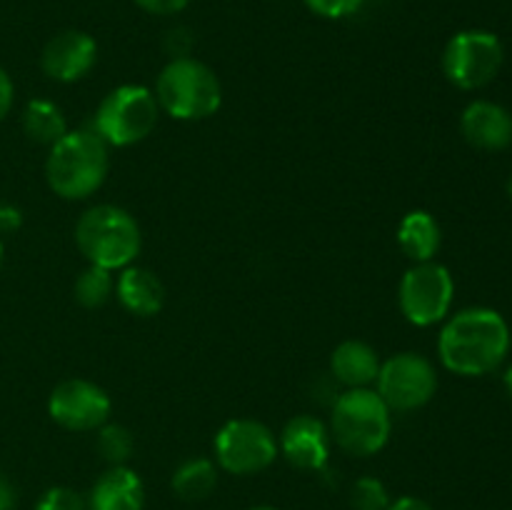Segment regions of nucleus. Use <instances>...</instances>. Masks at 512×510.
I'll list each match as a JSON object with an SVG mask.
<instances>
[{"label":"nucleus","instance_id":"1","mask_svg":"<svg viewBox=\"0 0 512 510\" xmlns=\"http://www.w3.org/2000/svg\"><path fill=\"white\" fill-rule=\"evenodd\" d=\"M510 353V328L493 308H465L445 320L438 335L440 363L455 375L478 378L503 365Z\"/></svg>","mask_w":512,"mask_h":510},{"label":"nucleus","instance_id":"2","mask_svg":"<svg viewBox=\"0 0 512 510\" xmlns=\"http://www.w3.org/2000/svg\"><path fill=\"white\" fill-rule=\"evenodd\" d=\"M110 170V148L93 128L68 130L48 148L45 180L63 200H85L103 188Z\"/></svg>","mask_w":512,"mask_h":510},{"label":"nucleus","instance_id":"3","mask_svg":"<svg viewBox=\"0 0 512 510\" xmlns=\"http://www.w3.org/2000/svg\"><path fill=\"white\" fill-rule=\"evenodd\" d=\"M330 438L355 458H370L388 445L393 410L375 388H345L330 410Z\"/></svg>","mask_w":512,"mask_h":510},{"label":"nucleus","instance_id":"4","mask_svg":"<svg viewBox=\"0 0 512 510\" xmlns=\"http://www.w3.org/2000/svg\"><path fill=\"white\" fill-rule=\"evenodd\" d=\"M75 245L88 265L115 273L135 263L143 248V233L128 210L100 203L85 210L75 223Z\"/></svg>","mask_w":512,"mask_h":510},{"label":"nucleus","instance_id":"5","mask_svg":"<svg viewBox=\"0 0 512 510\" xmlns=\"http://www.w3.org/2000/svg\"><path fill=\"white\" fill-rule=\"evenodd\" d=\"M153 93L160 113L185 123L210 118L223 105V85L215 70L190 55L170 58L163 65Z\"/></svg>","mask_w":512,"mask_h":510},{"label":"nucleus","instance_id":"6","mask_svg":"<svg viewBox=\"0 0 512 510\" xmlns=\"http://www.w3.org/2000/svg\"><path fill=\"white\" fill-rule=\"evenodd\" d=\"M158 118L160 105L153 90L138 83H125L100 100L93 130L108 143V148H130L153 133Z\"/></svg>","mask_w":512,"mask_h":510},{"label":"nucleus","instance_id":"7","mask_svg":"<svg viewBox=\"0 0 512 510\" xmlns=\"http://www.w3.org/2000/svg\"><path fill=\"white\" fill-rule=\"evenodd\" d=\"M455 300V280L450 270L438 260L413 263L405 270L398 288L400 313L418 328L443 323Z\"/></svg>","mask_w":512,"mask_h":510},{"label":"nucleus","instance_id":"8","mask_svg":"<svg viewBox=\"0 0 512 510\" xmlns=\"http://www.w3.org/2000/svg\"><path fill=\"white\" fill-rule=\"evenodd\" d=\"M213 450L215 465L233 475L263 473L280 455L273 430L253 418H233L220 425Z\"/></svg>","mask_w":512,"mask_h":510},{"label":"nucleus","instance_id":"9","mask_svg":"<svg viewBox=\"0 0 512 510\" xmlns=\"http://www.w3.org/2000/svg\"><path fill=\"white\" fill-rule=\"evenodd\" d=\"M505 63L503 43L490 30H460L443 50V73L455 88L480 90Z\"/></svg>","mask_w":512,"mask_h":510},{"label":"nucleus","instance_id":"10","mask_svg":"<svg viewBox=\"0 0 512 510\" xmlns=\"http://www.w3.org/2000/svg\"><path fill=\"white\" fill-rule=\"evenodd\" d=\"M380 398L393 413H410L435 398L438 390V370L425 355L405 350L390 355L380 363L378 380L373 385Z\"/></svg>","mask_w":512,"mask_h":510},{"label":"nucleus","instance_id":"11","mask_svg":"<svg viewBox=\"0 0 512 510\" xmlns=\"http://www.w3.org/2000/svg\"><path fill=\"white\" fill-rule=\"evenodd\" d=\"M48 413L60 428L73 433H90L105 425L113 413V400L98 383L85 378H68L53 388Z\"/></svg>","mask_w":512,"mask_h":510},{"label":"nucleus","instance_id":"12","mask_svg":"<svg viewBox=\"0 0 512 510\" xmlns=\"http://www.w3.org/2000/svg\"><path fill=\"white\" fill-rule=\"evenodd\" d=\"M98 63V43L85 30H63L45 43L40 68L55 83H78Z\"/></svg>","mask_w":512,"mask_h":510},{"label":"nucleus","instance_id":"13","mask_svg":"<svg viewBox=\"0 0 512 510\" xmlns=\"http://www.w3.org/2000/svg\"><path fill=\"white\" fill-rule=\"evenodd\" d=\"M330 430L315 415H295L278 438L280 453L300 470H323L330 460Z\"/></svg>","mask_w":512,"mask_h":510},{"label":"nucleus","instance_id":"14","mask_svg":"<svg viewBox=\"0 0 512 510\" xmlns=\"http://www.w3.org/2000/svg\"><path fill=\"white\" fill-rule=\"evenodd\" d=\"M460 133L478 150H505L512 143V115L493 100H473L460 115Z\"/></svg>","mask_w":512,"mask_h":510},{"label":"nucleus","instance_id":"15","mask_svg":"<svg viewBox=\"0 0 512 510\" xmlns=\"http://www.w3.org/2000/svg\"><path fill=\"white\" fill-rule=\"evenodd\" d=\"M145 488L128 465H110L90 490V510H143Z\"/></svg>","mask_w":512,"mask_h":510},{"label":"nucleus","instance_id":"16","mask_svg":"<svg viewBox=\"0 0 512 510\" xmlns=\"http://www.w3.org/2000/svg\"><path fill=\"white\" fill-rule=\"evenodd\" d=\"M115 298L128 313L138 315V318H150V315H158L163 310L165 285L153 270L128 265L115 278Z\"/></svg>","mask_w":512,"mask_h":510},{"label":"nucleus","instance_id":"17","mask_svg":"<svg viewBox=\"0 0 512 510\" xmlns=\"http://www.w3.org/2000/svg\"><path fill=\"white\" fill-rule=\"evenodd\" d=\"M380 355L365 340H343L330 355V373L345 388H373L380 373Z\"/></svg>","mask_w":512,"mask_h":510},{"label":"nucleus","instance_id":"18","mask_svg":"<svg viewBox=\"0 0 512 510\" xmlns=\"http://www.w3.org/2000/svg\"><path fill=\"white\" fill-rule=\"evenodd\" d=\"M395 240L413 263H425V260H435V255H438L440 245H443V230H440V223L433 213L410 210L400 220Z\"/></svg>","mask_w":512,"mask_h":510},{"label":"nucleus","instance_id":"19","mask_svg":"<svg viewBox=\"0 0 512 510\" xmlns=\"http://www.w3.org/2000/svg\"><path fill=\"white\" fill-rule=\"evenodd\" d=\"M23 133L38 145H55L68 133V120L58 103L45 98H35L23 110Z\"/></svg>","mask_w":512,"mask_h":510},{"label":"nucleus","instance_id":"20","mask_svg":"<svg viewBox=\"0 0 512 510\" xmlns=\"http://www.w3.org/2000/svg\"><path fill=\"white\" fill-rule=\"evenodd\" d=\"M170 485L180 500H188V503L205 500L218 485V465L210 458L185 460L175 468Z\"/></svg>","mask_w":512,"mask_h":510},{"label":"nucleus","instance_id":"21","mask_svg":"<svg viewBox=\"0 0 512 510\" xmlns=\"http://www.w3.org/2000/svg\"><path fill=\"white\" fill-rule=\"evenodd\" d=\"M73 293L83 308H100V305H105L115 295V273L113 270L98 268V265H88L75 278Z\"/></svg>","mask_w":512,"mask_h":510},{"label":"nucleus","instance_id":"22","mask_svg":"<svg viewBox=\"0 0 512 510\" xmlns=\"http://www.w3.org/2000/svg\"><path fill=\"white\" fill-rule=\"evenodd\" d=\"M98 450L105 463L125 465L135 450L133 433L120 423H105L98 428Z\"/></svg>","mask_w":512,"mask_h":510},{"label":"nucleus","instance_id":"23","mask_svg":"<svg viewBox=\"0 0 512 510\" xmlns=\"http://www.w3.org/2000/svg\"><path fill=\"white\" fill-rule=\"evenodd\" d=\"M390 493L385 488L383 480L365 475V478L355 480L353 490H350V505L355 510H388L390 508Z\"/></svg>","mask_w":512,"mask_h":510},{"label":"nucleus","instance_id":"24","mask_svg":"<svg viewBox=\"0 0 512 510\" xmlns=\"http://www.w3.org/2000/svg\"><path fill=\"white\" fill-rule=\"evenodd\" d=\"M35 510H88V503H85L83 495L75 493L73 488L55 485V488L45 490V493L40 495Z\"/></svg>","mask_w":512,"mask_h":510},{"label":"nucleus","instance_id":"25","mask_svg":"<svg viewBox=\"0 0 512 510\" xmlns=\"http://www.w3.org/2000/svg\"><path fill=\"white\" fill-rule=\"evenodd\" d=\"M315 15L328 20H343L358 13L365 5V0H303Z\"/></svg>","mask_w":512,"mask_h":510},{"label":"nucleus","instance_id":"26","mask_svg":"<svg viewBox=\"0 0 512 510\" xmlns=\"http://www.w3.org/2000/svg\"><path fill=\"white\" fill-rule=\"evenodd\" d=\"M138 8L153 15H178L190 5V0H133Z\"/></svg>","mask_w":512,"mask_h":510},{"label":"nucleus","instance_id":"27","mask_svg":"<svg viewBox=\"0 0 512 510\" xmlns=\"http://www.w3.org/2000/svg\"><path fill=\"white\" fill-rule=\"evenodd\" d=\"M13 100H15L13 80H10L8 70L0 68V120L10 113V108H13Z\"/></svg>","mask_w":512,"mask_h":510},{"label":"nucleus","instance_id":"28","mask_svg":"<svg viewBox=\"0 0 512 510\" xmlns=\"http://www.w3.org/2000/svg\"><path fill=\"white\" fill-rule=\"evenodd\" d=\"M23 225V213L15 205L0 203V233H15Z\"/></svg>","mask_w":512,"mask_h":510},{"label":"nucleus","instance_id":"29","mask_svg":"<svg viewBox=\"0 0 512 510\" xmlns=\"http://www.w3.org/2000/svg\"><path fill=\"white\" fill-rule=\"evenodd\" d=\"M388 510H433L425 500L415 498V495H403V498L393 500Z\"/></svg>","mask_w":512,"mask_h":510},{"label":"nucleus","instance_id":"30","mask_svg":"<svg viewBox=\"0 0 512 510\" xmlns=\"http://www.w3.org/2000/svg\"><path fill=\"white\" fill-rule=\"evenodd\" d=\"M15 508V490L8 480L0 475V510H13Z\"/></svg>","mask_w":512,"mask_h":510},{"label":"nucleus","instance_id":"31","mask_svg":"<svg viewBox=\"0 0 512 510\" xmlns=\"http://www.w3.org/2000/svg\"><path fill=\"white\" fill-rule=\"evenodd\" d=\"M505 388H508V393L512 395V365L505 370Z\"/></svg>","mask_w":512,"mask_h":510},{"label":"nucleus","instance_id":"32","mask_svg":"<svg viewBox=\"0 0 512 510\" xmlns=\"http://www.w3.org/2000/svg\"><path fill=\"white\" fill-rule=\"evenodd\" d=\"M3 260H5V248H3V240H0V268H3Z\"/></svg>","mask_w":512,"mask_h":510},{"label":"nucleus","instance_id":"33","mask_svg":"<svg viewBox=\"0 0 512 510\" xmlns=\"http://www.w3.org/2000/svg\"><path fill=\"white\" fill-rule=\"evenodd\" d=\"M250 510H278V508H270V505H258V508H250Z\"/></svg>","mask_w":512,"mask_h":510},{"label":"nucleus","instance_id":"34","mask_svg":"<svg viewBox=\"0 0 512 510\" xmlns=\"http://www.w3.org/2000/svg\"><path fill=\"white\" fill-rule=\"evenodd\" d=\"M508 195H510V200H512V175H510V180H508Z\"/></svg>","mask_w":512,"mask_h":510}]
</instances>
